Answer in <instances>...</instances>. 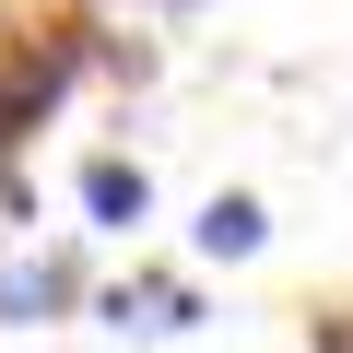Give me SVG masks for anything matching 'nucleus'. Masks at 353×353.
I'll return each instance as SVG.
<instances>
[{
	"mask_svg": "<svg viewBox=\"0 0 353 353\" xmlns=\"http://www.w3.org/2000/svg\"><path fill=\"white\" fill-rule=\"evenodd\" d=\"M83 59H94V36H83V24H48V36H12V48H0V94L24 106V130L83 83Z\"/></svg>",
	"mask_w": 353,
	"mask_h": 353,
	"instance_id": "obj_1",
	"label": "nucleus"
},
{
	"mask_svg": "<svg viewBox=\"0 0 353 353\" xmlns=\"http://www.w3.org/2000/svg\"><path fill=\"white\" fill-rule=\"evenodd\" d=\"M83 306V259L71 248H12L0 259V330H48Z\"/></svg>",
	"mask_w": 353,
	"mask_h": 353,
	"instance_id": "obj_2",
	"label": "nucleus"
},
{
	"mask_svg": "<svg viewBox=\"0 0 353 353\" xmlns=\"http://www.w3.org/2000/svg\"><path fill=\"white\" fill-rule=\"evenodd\" d=\"M94 318H106V330H130V341H176V330L201 318V294L176 283V271H130V283H106V294H94Z\"/></svg>",
	"mask_w": 353,
	"mask_h": 353,
	"instance_id": "obj_3",
	"label": "nucleus"
},
{
	"mask_svg": "<svg viewBox=\"0 0 353 353\" xmlns=\"http://www.w3.org/2000/svg\"><path fill=\"white\" fill-rule=\"evenodd\" d=\"M83 212H94V236H141V224H153V176H141L130 153H94V165H83Z\"/></svg>",
	"mask_w": 353,
	"mask_h": 353,
	"instance_id": "obj_4",
	"label": "nucleus"
},
{
	"mask_svg": "<svg viewBox=\"0 0 353 353\" xmlns=\"http://www.w3.org/2000/svg\"><path fill=\"white\" fill-rule=\"evenodd\" d=\"M189 248H201V259H259V248H271V212H259L248 189H212L201 224H189Z\"/></svg>",
	"mask_w": 353,
	"mask_h": 353,
	"instance_id": "obj_5",
	"label": "nucleus"
},
{
	"mask_svg": "<svg viewBox=\"0 0 353 353\" xmlns=\"http://www.w3.org/2000/svg\"><path fill=\"white\" fill-rule=\"evenodd\" d=\"M306 353H353V306H318L306 318Z\"/></svg>",
	"mask_w": 353,
	"mask_h": 353,
	"instance_id": "obj_6",
	"label": "nucleus"
},
{
	"mask_svg": "<svg viewBox=\"0 0 353 353\" xmlns=\"http://www.w3.org/2000/svg\"><path fill=\"white\" fill-rule=\"evenodd\" d=\"M24 141H36V130H24V106H12V94H0V165H12Z\"/></svg>",
	"mask_w": 353,
	"mask_h": 353,
	"instance_id": "obj_7",
	"label": "nucleus"
}]
</instances>
